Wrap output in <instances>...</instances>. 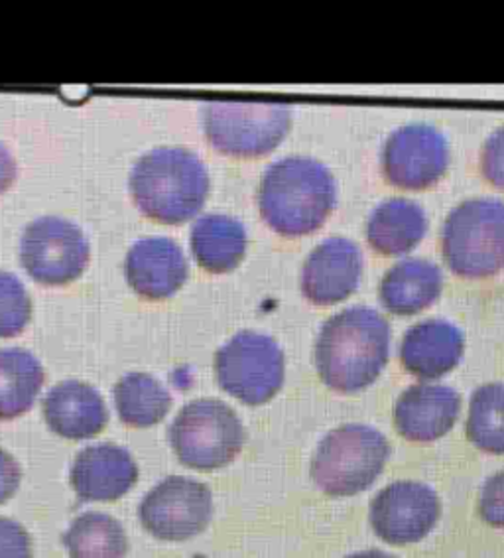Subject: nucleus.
I'll list each match as a JSON object with an SVG mask.
<instances>
[{
  "label": "nucleus",
  "mask_w": 504,
  "mask_h": 558,
  "mask_svg": "<svg viewBox=\"0 0 504 558\" xmlns=\"http://www.w3.org/2000/svg\"><path fill=\"white\" fill-rule=\"evenodd\" d=\"M442 289V270L432 260L404 259L384 272L379 299L394 316H414L430 308Z\"/></svg>",
  "instance_id": "19"
},
{
  "label": "nucleus",
  "mask_w": 504,
  "mask_h": 558,
  "mask_svg": "<svg viewBox=\"0 0 504 558\" xmlns=\"http://www.w3.org/2000/svg\"><path fill=\"white\" fill-rule=\"evenodd\" d=\"M30 533L19 521L0 518V558H32Z\"/></svg>",
  "instance_id": "29"
},
{
  "label": "nucleus",
  "mask_w": 504,
  "mask_h": 558,
  "mask_svg": "<svg viewBox=\"0 0 504 558\" xmlns=\"http://www.w3.org/2000/svg\"><path fill=\"white\" fill-rule=\"evenodd\" d=\"M465 350L464 333L452 322L430 318L406 331L401 345L404 369L423 379H440L453 372Z\"/></svg>",
  "instance_id": "17"
},
{
  "label": "nucleus",
  "mask_w": 504,
  "mask_h": 558,
  "mask_svg": "<svg viewBox=\"0 0 504 558\" xmlns=\"http://www.w3.org/2000/svg\"><path fill=\"white\" fill-rule=\"evenodd\" d=\"M428 231L422 206L406 197H392L374 207L367 221V241L379 255L401 257L418 247Z\"/></svg>",
  "instance_id": "20"
},
{
  "label": "nucleus",
  "mask_w": 504,
  "mask_h": 558,
  "mask_svg": "<svg viewBox=\"0 0 504 558\" xmlns=\"http://www.w3.org/2000/svg\"><path fill=\"white\" fill-rule=\"evenodd\" d=\"M258 211L282 238H306L330 218L337 184L328 166L308 156H286L270 165L258 186Z\"/></svg>",
  "instance_id": "2"
},
{
  "label": "nucleus",
  "mask_w": 504,
  "mask_h": 558,
  "mask_svg": "<svg viewBox=\"0 0 504 558\" xmlns=\"http://www.w3.org/2000/svg\"><path fill=\"white\" fill-rule=\"evenodd\" d=\"M389 454V440L377 428L345 424L319 442L311 460V477L323 494L355 496L381 476Z\"/></svg>",
  "instance_id": "5"
},
{
  "label": "nucleus",
  "mask_w": 504,
  "mask_h": 558,
  "mask_svg": "<svg viewBox=\"0 0 504 558\" xmlns=\"http://www.w3.org/2000/svg\"><path fill=\"white\" fill-rule=\"evenodd\" d=\"M70 482L82 501H116L138 482V465L121 446H89L75 458Z\"/></svg>",
  "instance_id": "16"
},
{
  "label": "nucleus",
  "mask_w": 504,
  "mask_h": 558,
  "mask_svg": "<svg viewBox=\"0 0 504 558\" xmlns=\"http://www.w3.org/2000/svg\"><path fill=\"white\" fill-rule=\"evenodd\" d=\"M284 353L270 336L238 331L216 355L217 381L241 403L258 407L284 385Z\"/></svg>",
  "instance_id": "8"
},
{
  "label": "nucleus",
  "mask_w": 504,
  "mask_h": 558,
  "mask_svg": "<svg viewBox=\"0 0 504 558\" xmlns=\"http://www.w3.org/2000/svg\"><path fill=\"white\" fill-rule=\"evenodd\" d=\"M465 433L484 454L504 456V385L487 383L469 401Z\"/></svg>",
  "instance_id": "25"
},
{
  "label": "nucleus",
  "mask_w": 504,
  "mask_h": 558,
  "mask_svg": "<svg viewBox=\"0 0 504 558\" xmlns=\"http://www.w3.org/2000/svg\"><path fill=\"white\" fill-rule=\"evenodd\" d=\"M124 272L138 296L146 300L170 299L186 284V255L172 239H140L126 253Z\"/></svg>",
  "instance_id": "15"
},
{
  "label": "nucleus",
  "mask_w": 504,
  "mask_h": 558,
  "mask_svg": "<svg viewBox=\"0 0 504 558\" xmlns=\"http://www.w3.org/2000/svg\"><path fill=\"white\" fill-rule=\"evenodd\" d=\"M481 174L491 186L504 192V124L484 141Z\"/></svg>",
  "instance_id": "27"
},
{
  "label": "nucleus",
  "mask_w": 504,
  "mask_h": 558,
  "mask_svg": "<svg viewBox=\"0 0 504 558\" xmlns=\"http://www.w3.org/2000/svg\"><path fill=\"white\" fill-rule=\"evenodd\" d=\"M462 411V397L435 383H420L406 389L394 407V426L410 442H435L453 428Z\"/></svg>",
  "instance_id": "14"
},
{
  "label": "nucleus",
  "mask_w": 504,
  "mask_h": 558,
  "mask_svg": "<svg viewBox=\"0 0 504 558\" xmlns=\"http://www.w3.org/2000/svg\"><path fill=\"white\" fill-rule=\"evenodd\" d=\"M440 518V497L418 482H396L372 499L371 525L389 545L422 541Z\"/></svg>",
  "instance_id": "12"
},
{
  "label": "nucleus",
  "mask_w": 504,
  "mask_h": 558,
  "mask_svg": "<svg viewBox=\"0 0 504 558\" xmlns=\"http://www.w3.org/2000/svg\"><path fill=\"white\" fill-rule=\"evenodd\" d=\"M62 543L70 558H124L128 553L123 525L111 515L97 511L75 519L63 533Z\"/></svg>",
  "instance_id": "24"
},
{
  "label": "nucleus",
  "mask_w": 504,
  "mask_h": 558,
  "mask_svg": "<svg viewBox=\"0 0 504 558\" xmlns=\"http://www.w3.org/2000/svg\"><path fill=\"white\" fill-rule=\"evenodd\" d=\"M32 318V300L21 280L0 270V338H14L26 330Z\"/></svg>",
  "instance_id": "26"
},
{
  "label": "nucleus",
  "mask_w": 504,
  "mask_h": 558,
  "mask_svg": "<svg viewBox=\"0 0 504 558\" xmlns=\"http://www.w3.org/2000/svg\"><path fill=\"white\" fill-rule=\"evenodd\" d=\"M479 515L491 527L504 529V470L489 477L481 489Z\"/></svg>",
  "instance_id": "28"
},
{
  "label": "nucleus",
  "mask_w": 504,
  "mask_h": 558,
  "mask_svg": "<svg viewBox=\"0 0 504 558\" xmlns=\"http://www.w3.org/2000/svg\"><path fill=\"white\" fill-rule=\"evenodd\" d=\"M213 518V497L206 484L170 476L152 487L138 506L143 527L160 541H187L206 531Z\"/></svg>",
  "instance_id": "10"
},
{
  "label": "nucleus",
  "mask_w": 504,
  "mask_h": 558,
  "mask_svg": "<svg viewBox=\"0 0 504 558\" xmlns=\"http://www.w3.org/2000/svg\"><path fill=\"white\" fill-rule=\"evenodd\" d=\"M46 373L26 350H0V421L28 413L40 395Z\"/></svg>",
  "instance_id": "22"
},
{
  "label": "nucleus",
  "mask_w": 504,
  "mask_h": 558,
  "mask_svg": "<svg viewBox=\"0 0 504 558\" xmlns=\"http://www.w3.org/2000/svg\"><path fill=\"white\" fill-rule=\"evenodd\" d=\"M114 407L126 426L150 428L164 421L172 397L152 375L128 373L114 385Z\"/></svg>",
  "instance_id": "23"
},
{
  "label": "nucleus",
  "mask_w": 504,
  "mask_h": 558,
  "mask_svg": "<svg viewBox=\"0 0 504 558\" xmlns=\"http://www.w3.org/2000/svg\"><path fill=\"white\" fill-rule=\"evenodd\" d=\"M192 253L201 269L225 275L245 259L247 231L238 219L209 214L197 219L192 228Z\"/></svg>",
  "instance_id": "21"
},
{
  "label": "nucleus",
  "mask_w": 504,
  "mask_h": 558,
  "mask_svg": "<svg viewBox=\"0 0 504 558\" xmlns=\"http://www.w3.org/2000/svg\"><path fill=\"white\" fill-rule=\"evenodd\" d=\"M442 255L462 279H491L503 272L504 202L474 197L453 207L443 223Z\"/></svg>",
  "instance_id": "4"
},
{
  "label": "nucleus",
  "mask_w": 504,
  "mask_h": 558,
  "mask_svg": "<svg viewBox=\"0 0 504 558\" xmlns=\"http://www.w3.org/2000/svg\"><path fill=\"white\" fill-rule=\"evenodd\" d=\"M347 558H394L382 550H365V553H357V555H351Z\"/></svg>",
  "instance_id": "32"
},
{
  "label": "nucleus",
  "mask_w": 504,
  "mask_h": 558,
  "mask_svg": "<svg viewBox=\"0 0 504 558\" xmlns=\"http://www.w3.org/2000/svg\"><path fill=\"white\" fill-rule=\"evenodd\" d=\"M292 129V107L213 101L204 107L209 145L233 158H260L279 148Z\"/></svg>",
  "instance_id": "7"
},
{
  "label": "nucleus",
  "mask_w": 504,
  "mask_h": 558,
  "mask_svg": "<svg viewBox=\"0 0 504 558\" xmlns=\"http://www.w3.org/2000/svg\"><path fill=\"white\" fill-rule=\"evenodd\" d=\"M362 255L345 238L321 241L308 255L302 269V294L316 306H333L359 289Z\"/></svg>",
  "instance_id": "13"
},
{
  "label": "nucleus",
  "mask_w": 504,
  "mask_h": 558,
  "mask_svg": "<svg viewBox=\"0 0 504 558\" xmlns=\"http://www.w3.org/2000/svg\"><path fill=\"white\" fill-rule=\"evenodd\" d=\"M44 418L53 433L67 440H87L101 435L109 423V413L103 397L87 383H58L46 395Z\"/></svg>",
  "instance_id": "18"
},
{
  "label": "nucleus",
  "mask_w": 504,
  "mask_h": 558,
  "mask_svg": "<svg viewBox=\"0 0 504 558\" xmlns=\"http://www.w3.org/2000/svg\"><path fill=\"white\" fill-rule=\"evenodd\" d=\"M16 174H19V168L12 158L11 150L0 143V194H4L12 186Z\"/></svg>",
  "instance_id": "31"
},
{
  "label": "nucleus",
  "mask_w": 504,
  "mask_h": 558,
  "mask_svg": "<svg viewBox=\"0 0 504 558\" xmlns=\"http://www.w3.org/2000/svg\"><path fill=\"white\" fill-rule=\"evenodd\" d=\"M450 146L445 136L426 123H411L392 133L382 146L384 180L394 187L422 192L447 172Z\"/></svg>",
  "instance_id": "11"
},
{
  "label": "nucleus",
  "mask_w": 504,
  "mask_h": 558,
  "mask_svg": "<svg viewBox=\"0 0 504 558\" xmlns=\"http://www.w3.org/2000/svg\"><path fill=\"white\" fill-rule=\"evenodd\" d=\"M21 480V465L14 460V456L0 448V506L19 492Z\"/></svg>",
  "instance_id": "30"
},
{
  "label": "nucleus",
  "mask_w": 504,
  "mask_h": 558,
  "mask_svg": "<svg viewBox=\"0 0 504 558\" xmlns=\"http://www.w3.org/2000/svg\"><path fill=\"white\" fill-rule=\"evenodd\" d=\"M168 436L177 460L201 472L225 468L245 446L241 418L219 399L187 403L175 416Z\"/></svg>",
  "instance_id": "6"
},
{
  "label": "nucleus",
  "mask_w": 504,
  "mask_h": 558,
  "mask_svg": "<svg viewBox=\"0 0 504 558\" xmlns=\"http://www.w3.org/2000/svg\"><path fill=\"white\" fill-rule=\"evenodd\" d=\"M391 326L381 314L355 306L331 316L316 341L321 381L341 395L359 393L381 375L389 362Z\"/></svg>",
  "instance_id": "1"
},
{
  "label": "nucleus",
  "mask_w": 504,
  "mask_h": 558,
  "mask_svg": "<svg viewBox=\"0 0 504 558\" xmlns=\"http://www.w3.org/2000/svg\"><path fill=\"white\" fill-rule=\"evenodd\" d=\"M128 186L146 218L182 226L206 206L211 182L206 165L192 150L160 146L136 160Z\"/></svg>",
  "instance_id": "3"
},
{
  "label": "nucleus",
  "mask_w": 504,
  "mask_h": 558,
  "mask_svg": "<svg viewBox=\"0 0 504 558\" xmlns=\"http://www.w3.org/2000/svg\"><path fill=\"white\" fill-rule=\"evenodd\" d=\"M22 265L46 287H65L89 265V243L82 229L62 218L32 221L21 243Z\"/></svg>",
  "instance_id": "9"
}]
</instances>
